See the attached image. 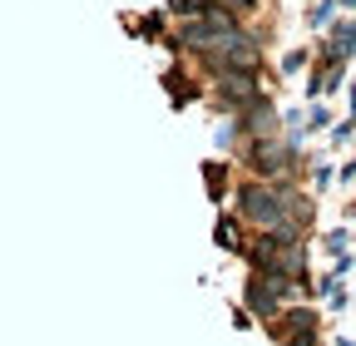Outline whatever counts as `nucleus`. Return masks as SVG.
I'll use <instances>...</instances> for the list:
<instances>
[{"label": "nucleus", "mask_w": 356, "mask_h": 346, "mask_svg": "<svg viewBox=\"0 0 356 346\" xmlns=\"http://www.w3.org/2000/svg\"><path fill=\"white\" fill-rule=\"evenodd\" d=\"M287 198H277V193H267V188H257V183H248L243 188V213L252 223H262V228H273V233H287V208H282Z\"/></svg>", "instance_id": "f257e3e1"}, {"label": "nucleus", "mask_w": 356, "mask_h": 346, "mask_svg": "<svg viewBox=\"0 0 356 346\" xmlns=\"http://www.w3.org/2000/svg\"><path fill=\"white\" fill-rule=\"evenodd\" d=\"M257 168H262V173H282V168H287V154H282L277 144H267V149L257 144Z\"/></svg>", "instance_id": "f03ea898"}, {"label": "nucleus", "mask_w": 356, "mask_h": 346, "mask_svg": "<svg viewBox=\"0 0 356 346\" xmlns=\"http://www.w3.org/2000/svg\"><path fill=\"white\" fill-rule=\"evenodd\" d=\"M238 6H252V0H238Z\"/></svg>", "instance_id": "7ed1b4c3"}]
</instances>
